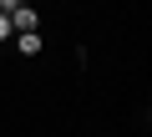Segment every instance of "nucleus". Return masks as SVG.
<instances>
[{
    "instance_id": "obj_1",
    "label": "nucleus",
    "mask_w": 152,
    "mask_h": 137,
    "mask_svg": "<svg viewBox=\"0 0 152 137\" xmlns=\"http://www.w3.org/2000/svg\"><path fill=\"white\" fill-rule=\"evenodd\" d=\"M26 31H41V15H36L31 5H20V10H10V36H26Z\"/></svg>"
},
{
    "instance_id": "obj_2",
    "label": "nucleus",
    "mask_w": 152,
    "mask_h": 137,
    "mask_svg": "<svg viewBox=\"0 0 152 137\" xmlns=\"http://www.w3.org/2000/svg\"><path fill=\"white\" fill-rule=\"evenodd\" d=\"M10 41H15V51H20V56H41V46H46V41H41V31H26V36H10Z\"/></svg>"
},
{
    "instance_id": "obj_3",
    "label": "nucleus",
    "mask_w": 152,
    "mask_h": 137,
    "mask_svg": "<svg viewBox=\"0 0 152 137\" xmlns=\"http://www.w3.org/2000/svg\"><path fill=\"white\" fill-rule=\"evenodd\" d=\"M26 0H0V15H10V10H20Z\"/></svg>"
},
{
    "instance_id": "obj_4",
    "label": "nucleus",
    "mask_w": 152,
    "mask_h": 137,
    "mask_svg": "<svg viewBox=\"0 0 152 137\" xmlns=\"http://www.w3.org/2000/svg\"><path fill=\"white\" fill-rule=\"evenodd\" d=\"M0 41H10V15H0Z\"/></svg>"
}]
</instances>
